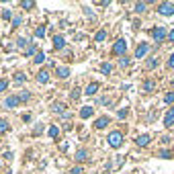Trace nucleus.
I'll return each mask as SVG.
<instances>
[{
    "label": "nucleus",
    "instance_id": "obj_1",
    "mask_svg": "<svg viewBox=\"0 0 174 174\" xmlns=\"http://www.w3.org/2000/svg\"><path fill=\"white\" fill-rule=\"evenodd\" d=\"M107 141H109L111 148H121V143H123V133H119V131H111L109 137H107Z\"/></svg>",
    "mask_w": 174,
    "mask_h": 174
},
{
    "label": "nucleus",
    "instance_id": "obj_2",
    "mask_svg": "<svg viewBox=\"0 0 174 174\" xmlns=\"http://www.w3.org/2000/svg\"><path fill=\"white\" fill-rule=\"evenodd\" d=\"M158 12H160L162 16H172L174 14V2H162V4L158 6Z\"/></svg>",
    "mask_w": 174,
    "mask_h": 174
},
{
    "label": "nucleus",
    "instance_id": "obj_3",
    "mask_svg": "<svg viewBox=\"0 0 174 174\" xmlns=\"http://www.w3.org/2000/svg\"><path fill=\"white\" fill-rule=\"evenodd\" d=\"M152 35L156 39V43H162L166 39V29L164 27H156V29H152Z\"/></svg>",
    "mask_w": 174,
    "mask_h": 174
},
{
    "label": "nucleus",
    "instance_id": "obj_4",
    "mask_svg": "<svg viewBox=\"0 0 174 174\" xmlns=\"http://www.w3.org/2000/svg\"><path fill=\"white\" fill-rule=\"evenodd\" d=\"M127 51V43H125V39H119L117 43H115V47H113V53L115 55H123Z\"/></svg>",
    "mask_w": 174,
    "mask_h": 174
},
{
    "label": "nucleus",
    "instance_id": "obj_5",
    "mask_svg": "<svg viewBox=\"0 0 174 174\" xmlns=\"http://www.w3.org/2000/svg\"><path fill=\"white\" fill-rule=\"evenodd\" d=\"M150 141H152V135H148V133H143V135H139V137L135 139V143H137L139 148H145V145H150Z\"/></svg>",
    "mask_w": 174,
    "mask_h": 174
},
{
    "label": "nucleus",
    "instance_id": "obj_6",
    "mask_svg": "<svg viewBox=\"0 0 174 174\" xmlns=\"http://www.w3.org/2000/svg\"><path fill=\"white\" fill-rule=\"evenodd\" d=\"M8 109H12V107H16V105H21V98H19V94H10L8 98H6V102H4Z\"/></svg>",
    "mask_w": 174,
    "mask_h": 174
},
{
    "label": "nucleus",
    "instance_id": "obj_7",
    "mask_svg": "<svg viewBox=\"0 0 174 174\" xmlns=\"http://www.w3.org/2000/svg\"><path fill=\"white\" fill-rule=\"evenodd\" d=\"M164 125H166V127H174V107L166 113V117H164Z\"/></svg>",
    "mask_w": 174,
    "mask_h": 174
},
{
    "label": "nucleus",
    "instance_id": "obj_8",
    "mask_svg": "<svg viewBox=\"0 0 174 174\" xmlns=\"http://www.w3.org/2000/svg\"><path fill=\"white\" fill-rule=\"evenodd\" d=\"M148 49H150V45L148 43H139V47L135 49V57H143V55L148 53Z\"/></svg>",
    "mask_w": 174,
    "mask_h": 174
},
{
    "label": "nucleus",
    "instance_id": "obj_9",
    "mask_svg": "<svg viewBox=\"0 0 174 174\" xmlns=\"http://www.w3.org/2000/svg\"><path fill=\"white\" fill-rule=\"evenodd\" d=\"M107 125H109V117H100V119L94 121V127H96V129H105Z\"/></svg>",
    "mask_w": 174,
    "mask_h": 174
},
{
    "label": "nucleus",
    "instance_id": "obj_10",
    "mask_svg": "<svg viewBox=\"0 0 174 174\" xmlns=\"http://www.w3.org/2000/svg\"><path fill=\"white\" fill-rule=\"evenodd\" d=\"M53 45H55V49H62V47L66 45V39H64L62 35H55V37H53Z\"/></svg>",
    "mask_w": 174,
    "mask_h": 174
},
{
    "label": "nucleus",
    "instance_id": "obj_11",
    "mask_svg": "<svg viewBox=\"0 0 174 174\" xmlns=\"http://www.w3.org/2000/svg\"><path fill=\"white\" fill-rule=\"evenodd\" d=\"M92 113H94V111H92V107H82V109H80V117H82V119L92 117Z\"/></svg>",
    "mask_w": 174,
    "mask_h": 174
},
{
    "label": "nucleus",
    "instance_id": "obj_12",
    "mask_svg": "<svg viewBox=\"0 0 174 174\" xmlns=\"http://www.w3.org/2000/svg\"><path fill=\"white\" fill-rule=\"evenodd\" d=\"M68 76H70V68H66V66L57 68V78H68Z\"/></svg>",
    "mask_w": 174,
    "mask_h": 174
},
{
    "label": "nucleus",
    "instance_id": "obj_13",
    "mask_svg": "<svg viewBox=\"0 0 174 174\" xmlns=\"http://www.w3.org/2000/svg\"><path fill=\"white\" fill-rule=\"evenodd\" d=\"M96 92H98V82L88 84V88H86V94H88V96H92V94H96Z\"/></svg>",
    "mask_w": 174,
    "mask_h": 174
},
{
    "label": "nucleus",
    "instance_id": "obj_14",
    "mask_svg": "<svg viewBox=\"0 0 174 174\" xmlns=\"http://www.w3.org/2000/svg\"><path fill=\"white\" fill-rule=\"evenodd\" d=\"M37 80H39V82H41V84H47V82H49V74H47V72H39V74H37Z\"/></svg>",
    "mask_w": 174,
    "mask_h": 174
},
{
    "label": "nucleus",
    "instance_id": "obj_15",
    "mask_svg": "<svg viewBox=\"0 0 174 174\" xmlns=\"http://www.w3.org/2000/svg\"><path fill=\"white\" fill-rule=\"evenodd\" d=\"M86 158H88V152H86V150H78V152H76V160H78V162H84Z\"/></svg>",
    "mask_w": 174,
    "mask_h": 174
},
{
    "label": "nucleus",
    "instance_id": "obj_16",
    "mask_svg": "<svg viewBox=\"0 0 174 174\" xmlns=\"http://www.w3.org/2000/svg\"><path fill=\"white\" fill-rule=\"evenodd\" d=\"M37 53H39L37 45H29V47L25 49V55H37Z\"/></svg>",
    "mask_w": 174,
    "mask_h": 174
},
{
    "label": "nucleus",
    "instance_id": "obj_17",
    "mask_svg": "<svg viewBox=\"0 0 174 174\" xmlns=\"http://www.w3.org/2000/svg\"><path fill=\"white\" fill-rule=\"evenodd\" d=\"M51 111H53V113H64L66 107H64L62 102H55V105H51Z\"/></svg>",
    "mask_w": 174,
    "mask_h": 174
},
{
    "label": "nucleus",
    "instance_id": "obj_18",
    "mask_svg": "<svg viewBox=\"0 0 174 174\" xmlns=\"http://www.w3.org/2000/svg\"><path fill=\"white\" fill-rule=\"evenodd\" d=\"M94 39H96L98 43H100V41H105V39H107V31H105V29H102V31H98V33L94 35Z\"/></svg>",
    "mask_w": 174,
    "mask_h": 174
},
{
    "label": "nucleus",
    "instance_id": "obj_19",
    "mask_svg": "<svg viewBox=\"0 0 174 174\" xmlns=\"http://www.w3.org/2000/svg\"><path fill=\"white\" fill-rule=\"evenodd\" d=\"M100 72H102V74H111V72H113V66H111V64H102V66H100Z\"/></svg>",
    "mask_w": 174,
    "mask_h": 174
},
{
    "label": "nucleus",
    "instance_id": "obj_20",
    "mask_svg": "<svg viewBox=\"0 0 174 174\" xmlns=\"http://www.w3.org/2000/svg\"><path fill=\"white\" fill-rule=\"evenodd\" d=\"M6 131H8V121L0 119V133H6Z\"/></svg>",
    "mask_w": 174,
    "mask_h": 174
},
{
    "label": "nucleus",
    "instance_id": "obj_21",
    "mask_svg": "<svg viewBox=\"0 0 174 174\" xmlns=\"http://www.w3.org/2000/svg\"><path fill=\"white\" fill-rule=\"evenodd\" d=\"M164 102H166V105H174V92H168V94L164 96Z\"/></svg>",
    "mask_w": 174,
    "mask_h": 174
},
{
    "label": "nucleus",
    "instance_id": "obj_22",
    "mask_svg": "<svg viewBox=\"0 0 174 174\" xmlns=\"http://www.w3.org/2000/svg\"><path fill=\"white\" fill-rule=\"evenodd\" d=\"M145 8H148V4H145V2H137V4H135V12H143Z\"/></svg>",
    "mask_w": 174,
    "mask_h": 174
},
{
    "label": "nucleus",
    "instance_id": "obj_23",
    "mask_svg": "<svg viewBox=\"0 0 174 174\" xmlns=\"http://www.w3.org/2000/svg\"><path fill=\"white\" fill-rule=\"evenodd\" d=\"M43 62H45V53L43 51H39V53L35 55V64H43Z\"/></svg>",
    "mask_w": 174,
    "mask_h": 174
},
{
    "label": "nucleus",
    "instance_id": "obj_24",
    "mask_svg": "<svg viewBox=\"0 0 174 174\" xmlns=\"http://www.w3.org/2000/svg\"><path fill=\"white\" fill-rule=\"evenodd\" d=\"M14 82H16V84H23V82H25V74H23V72H19V74L14 76Z\"/></svg>",
    "mask_w": 174,
    "mask_h": 174
},
{
    "label": "nucleus",
    "instance_id": "obj_25",
    "mask_svg": "<svg viewBox=\"0 0 174 174\" xmlns=\"http://www.w3.org/2000/svg\"><path fill=\"white\" fill-rule=\"evenodd\" d=\"M152 88H154V82H152V80H145V82H143V90H145V92H150Z\"/></svg>",
    "mask_w": 174,
    "mask_h": 174
},
{
    "label": "nucleus",
    "instance_id": "obj_26",
    "mask_svg": "<svg viewBox=\"0 0 174 174\" xmlns=\"http://www.w3.org/2000/svg\"><path fill=\"white\" fill-rule=\"evenodd\" d=\"M57 133H59V129H57L55 125H51V127H49V137H57Z\"/></svg>",
    "mask_w": 174,
    "mask_h": 174
},
{
    "label": "nucleus",
    "instance_id": "obj_27",
    "mask_svg": "<svg viewBox=\"0 0 174 174\" xmlns=\"http://www.w3.org/2000/svg\"><path fill=\"white\" fill-rule=\"evenodd\" d=\"M16 45H19V47H23V49H25V47H27V39H25V37H19V39H16Z\"/></svg>",
    "mask_w": 174,
    "mask_h": 174
},
{
    "label": "nucleus",
    "instance_id": "obj_28",
    "mask_svg": "<svg viewBox=\"0 0 174 174\" xmlns=\"http://www.w3.org/2000/svg\"><path fill=\"white\" fill-rule=\"evenodd\" d=\"M156 66H158V59H156V57H152V59H148V68H150V70H154Z\"/></svg>",
    "mask_w": 174,
    "mask_h": 174
},
{
    "label": "nucleus",
    "instance_id": "obj_29",
    "mask_svg": "<svg viewBox=\"0 0 174 174\" xmlns=\"http://www.w3.org/2000/svg\"><path fill=\"white\" fill-rule=\"evenodd\" d=\"M19 98H21V102H27V100L31 98V94H29V92H21V94H19Z\"/></svg>",
    "mask_w": 174,
    "mask_h": 174
},
{
    "label": "nucleus",
    "instance_id": "obj_30",
    "mask_svg": "<svg viewBox=\"0 0 174 174\" xmlns=\"http://www.w3.org/2000/svg\"><path fill=\"white\" fill-rule=\"evenodd\" d=\"M127 113H129V109L125 107V109H121V111H119V115H117V117H119V119H125V117H127Z\"/></svg>",
    "mask_w": 174,
    "mask_h": 174
},
{
    "label": "nucleus",
    "instance_id": "obj_31",
    "mask_svg": "<svg viewBox=\"0 0 174 174\" xmlns=\"http://www.w3.org/2000/svg\"><path fill=\"white\" fill-rule=\"evenodd\" d=\"M119 64H121V68H127V66H129V57H121Z\"/></svg>",
    "mask_w": 174,
    "mask_h": 174
},
{
    "label": "nucleus",
    "instance_id": "obj_32",
    "mask_svg": "<svg viewBox=\"0 0 174 174\" xmlns=\"http://www.w3.org/2000/svg\"><path fill=\"white\" fill-rule=\"evenodd\" d=\"M160 158H172V152H168V150H162V152H160Z\"/></svg>",
    "mask_w": 174,
    "mask_h": 174
},
{
    "label": "nucleus",
    "instance_id": "obj_33",
    "mask_svg": "<svg viewBox=\"0 0 174 174\" xmlns=\"http://www.w3.org/2000/svg\"><path fill=\"white\" fill-rule=\"evenodd\" d=\"M6 86H8V80H4V78H2V80H0V92H4Z\"/></svg>",
    "mask_w": 174,
    "mask_h": 174
},
{
    "label": "nucleus",
    "instance_id": "obj_34",
    "mask_svg": "<svg viewBox=\"0 0 174 174\" xmlns=\"http://www.w3.org/2000/svg\"><path fill=\"white\" fill-rule=\"evenodd\" d=\"M43 35H45V29L43 27H39V29L35 31V37H43Z\"/></svg>",
    "mask_w": 174,
    "mask_h": 174
},
{
    "label": "nucleus",
    "instance_id": "obj_35",
    "mask_svg": "<svg viewBox=\"0 0 174 174\" xmlns=\"http://www.w3.org/2000/svg\"><path fill=\"white\" fill-rule=\"evenodd\" d=\"M10 16H12V12H10V10H2V19H6V21H8Z\"/></svg>",
    "mask_w": 174,
    "mask_h": 174
},
{
    "label": "nucleus",
    "instance_id": "obj_36",
    "mask_svg": "<svg viewBox=\"0 0 174 174\" xmlns=\"http://www.w3.org/2000/svg\"><path fill=\"white\" fill-rule=\"evenodd\" d=\"M78 96H80V88H74L72 90V98H78Z\"/></svg>",
    "mask_w": 174,
    "mask_h": 174
},
{
    "label": "nucleus",
    "instance_id": "obj_37",
    "mask_svg": "<svg viewBox=\"0 0 174 174\" xmlns=\"http://www.w3.org/2000/svg\"><path fill=\"white\" fill-rule=\"evenodd\" d=\"M35 2H23V8H33Z\"/></svg>",
    "mask_w": 174,
    "mask_h": 174
},
{
    "label": "nucleus",
    "instance_id": "obj_38",
    "mask_svg": "<svg viewBox=\"0 0 174 174\" xmlns=\"http://www.w3.org/2000/svg\"><path fill=\"white\" fill-rule=\"evenodd\" d=\"M168 66H170V68H172V70H174V53H172V55H170V57H168Z\"/></svg>",
    "mask_w": 174,
    "mask_h": 174
},
{
    "label": "nucleus",
    "instance_id": "obj_39",
    "mask_svg": "<svg viewBox=\"0 0 174 174\" xmlns=\"http://www.w3.org/2000/svg\"><path fill=\"white\" fill-rule=\"evenodd\" d=\"M72 174H82V168H80V166H76V168H72Z\"/></svg>",
    "mask_w": 174,
    "mask_h": 174
},
{
    "label": "nucleus",
    "instance_id": "obj_40",
    "mask_svg": "<svg viewBox=\"0 0 174 174\" xmlns=\"http://www.w3.org/2000/svg\"><path fill=\"white\" fill-rule=\"evenodd\" d=\"M12 25H14V27H19V25H21V16H14V21H12Z\"/></svg>",
    "mask_w": 174,
    "mask_h": 174
},
{
    "label": "nucleus",
    "instance_id": "obj_41",
    "mask_svg": "<svg viewBox=\"0 0 174 174\" xmlns=\"http://www.w3.org/2000/svg\"><path fill=\"white\" fill-rule=\"evenodd\" d=\"M168 39H170V41H174V29L170 31V33H168Z\"/></svg>",
    "mask_w": 174,
    "mask_h": 174
}]
</instances>
